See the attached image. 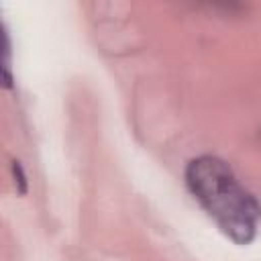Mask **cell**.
<instances>
[{
    "label": "cell",
    "mask_w": 261,
    "mask_h": 261,
    "mask_svg": "<svg viewBox=\"0 0 261 261\" xmlns=\"http://www.w3.org/2000/svg\"><path fill=\"white\" fill-rule=\"evenodd\" d=\"M186 184L220 230L239 245L253 241L261 208L251 192L241 186L232 169L218 157L202 155L190 161Z\"/></svg>",
    "instance_id": "1"
},
{
    "label": "cell",
    "mask_w": 261,
    "mask_h": 261,
    "mask_svg": "<svg viewBox=\"0 0 261 261\" xmlns=\"http://www.w3.org/2000/svg\"><path fill=\"white\" fill-rule=\"evenodd\" d=\"M12 169H14V175H16V181L20 184V192H24L27 190V184H24V173H22V169H20V165L14 161V165H12Z\"/></svg>",
    "instance_id": "2"
}]
</instances>
